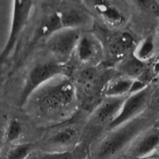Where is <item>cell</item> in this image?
Returning <instances> with one entry per match:
<instances>
[{"label":"cell","instance_id":"1","mask_svg":"<svg viewBox=\"0 0 159 159\" xmlns=\"http://www.w3.org/2000/svg\"><path fill=\"white\" fill-rule=\"evenodd\" d=\"M39 113L44 115L62 113L71 107L76 97L74 84L68 78L58 76L44 84L32 94Z\"/></svg>","mask_w":159,"mask_h":159},{"label":"cell","instance_id":"2","mask_svg":"<svg viewBox=\"0 0 159 159\" xmlns=\"http://www.w3.org/2000/svg\"><path fill=\"white\" fill-rule=\"evenodd\" d=\"M148 123V118L138 116L137 118L112 130V133L100 143L97 149L96 159H108L115 155L133 139H136L138 134L143 132Z\"/></svg>","mask_w":159,"mask_h":159},{"label":"cell","instance_id":"3","mask_svg":"<svg viewBox=\"0 0 159 159\" xmlns=\"http://www.w3.org/2000/svg\"><path fill=\"white\" fill-rule=\"evenodd\" d=\"M63 72L62 66L57 62H45L35 65L30 71L25 85L21 93L20 104L23 105L29 97L41 85L51 81L52 79L60 76Z\"/></svg>","mask_w":159,"mask_h":159},{"label":"cell","instance_id":"4","mask_svg":"<svg viewBox=\"0 0 159 159\" xmlns=\"http://www.w3.org/2000/svg\"><path fill=\"white\" fill-rule=\"evenodd\" d=\"M81 36L78 29H62L48 38L47 48L57 63H65L69 60Z\"/></svg>","mask_w":159,"mask_h":159},{"label":"cell","instance_id":"5","mask_svg":"<svg viewBox=\"0 0 159 159\" xmlns=\"http://www.w3.org/2000/svg\"><path fill=\"white\" fill-rule=\"evenodd\" d=\"M149 96L150 93L148 88H145L137 93L129 94V96L126 97L120 113L109 124V130L112 131L139 116L148 105Z\"/></svg>","mask_w":159,"mask_h":159},{"label":"cell","instance_id":"6","mask_svg":"<svg viewBox=\"0 0 159 159\" xmlns=\"http://www.w3.org/2000/svg\"><path fill=\"white\" fill-rule=\"evenodd\" d=\"M14 3L13 9V18H12V25L10 34L7 39V43L1 53L2 60L5 59L13 50L15 43L18 39V36L21 34L23 29L25 28L26 24L30 18V10H32L33 2L25 1V0H16Z\"/></svg>","mask_w":159,"mask_h":159},{"label":"cell","instance_id":"7","mask_svg":"<svg viewBox=\"0 0 159 159\" xmlns=\"http://www.w3.org/2000/svg\"><path fill=\"white\" fill-rule=\"evenodd\" d=\"M126 99L125 96H115L107 97L103 100L100 106L96 109L94 113V119L98 123H104L109 121V124L117 117L123 107L124 101Z\"/></svg>","mask_w":159,"mask_h":159},{"label":"cell","instance_id":"8","mask_svg":"<svg viewBox=\"0 0 159 159\" xmlns=\"http://www.w3.org/2000/svg\"><path fill=\"white\" fill-rule=\"evenodd\" d=\"M158 146H159V132L154 131V132L148 133L133 146L130 151V156L133 159L146 158Z\"/></svg>","mask_w":159,"mask_h":159},{"label":"cell","instance_id":"9","mask_svg":"<svg viewBox=\"0 0 159 159\" xmlns=\"http://www.w3.org/2000/svg\"><path fill=\"white\" fill-rule=\"evenodd\" d=\"M76 50L80 60L83 62H88L94 57V55L97 52L96 43L91 36L84 34L80 39Z\"/></svg>","mask_w":159,"mask_h":159},{"label":"cell","instance_id":"10","mask_svg":"<svg viewBox=\"0 0 159 159\" xmlns=\"http://www.w3.org/2000/svg\"><path fill=\"white\" fill-rule=\"evenodd\" d=\"M132 84H133V80L130 78L115 80L113 83H111L106 88L105 95L107 97L125 96V94L130 93Z\"/></svg>","mask_w":159,"mask_h":159},{"label":"cell","instance_id":"11","mask_svg":"<svg viewBox=\"0 0 159 159\" xmlns=\"http://www.w3.org/2000/svg\"><path fill=\"white\" fill-rule=\"evenodd\" d=\"M62 29L63 26H62V21H61V13H54L49 17H47L42 22L41 26L39 27V35L50 36Z\"/></svg>","mask_w":159,"mask_h":159},{"label":"cell","instance_id":"12","mask_svg":"<svg viewBox=\"0 0 159 159\" xmlns=\"http://www.w3.org/2000/svg\"><path fill=\"white\" fill-rule=\"evenodd\" d=\"M63 29H78L85 21L84 15L76 9H70L61 13Z\"/></svg>","mask_w":159,"mask_h":159},{"label":"cell","instance_id":"13","mask_svg":"<svg viewBox=\"0 0 159 159\" xmlns=\"http://www.w3.org/2000/svg\"><path fill=\"white\" fill-rule=\"evenodd\" d=\"M133 43V39L131 34L123 33L116 36L114 40L110 43V50L115 55L123 54L128 49H130Z\"/></svg>","mask_w":159,"mask_h":159},{"label":"cell","instance_id":"14","mask_svg":"<svg viewBox=\"0 0 159 159\" xmlns=\"http://www.w3.org/2000/svg\"><path fill=\"white\" fill-rule=\"evenodd\" d=\"M97 11H99V13L102 15V17L106 19L108 22L111 23H119L122 21V15L120 12L112 7L111 5H109L108 2H96L95 4Z\"/></svg>","mask_w":159,"mask_h":159},{"label":"cell","instance_id":"15","mask_svg":"<svg viewBox=\"0 0 159 159\" xmlns=\"http://www.w3.org/2000/svg\"><path fill=\"white\" fill-rule=\"evenodd\" d=\"M121 70L129 77H136L143 71V62L134 55L133 57L124 61L121 65Z\"/></svg>","mask_w":159,"mask_h":159},{"label":"cell","instance_id":"16","mask_svg":"<svg viewBox=\"0 0 159 159\" xmlns=\"http://www.w3.org/2000/svg\"><path fill=\"white\" fill-rule=\"evenodd\" d=\"M77 137V131L73 128H65L54 134L52 143L58 145H66L72 143Z\"/></svg>","mask_w":159,"mask_h":159},{"label":"cell","instance_id":"17","mask_svg":"<svg viewBox=\"0 0 159 159\" xmlns=\"http://www.w3.org/2000/svg\"><path fill=\"white\" fill-rule=\"evenodd\" d=\"M153 50H154L153 39H152V36H148L143 42H140V44L138 46L137 50L134 51V57L140 61L145 60L152 54Z\"/></svg>","mask_w":159,"mask_h":159},{"label":"cell","instance_id":"18","mask_svg":"<svg viewBox=\"0 0 159 159\" xmlns=\"http://www.w3.org/2000/svg\"><path fill=\"white\" fill-rule=\"evenodd\" d=\"M30 151V144H20L14 146L7 154L6 159H25Z\"/></svg>","mask_w":159,"mask_h":159},{"label":"cell","instance_id":"19","mask_svg":"<svg viewBox=\"0 0 159 159\" xmlns=\"http://www.w3.org/2000/svg\"><path fill=\"white\" fill-rule=\"evenodd\" d=\"M22 133V127L18 120L14 119L10 122V124L7 128V132H6V139L8 142H14L18 138L20 137Z\"/></svg>","mask_w":159,"mask_h":159},{"label":"cell","instance_id":"20","mask_svg":"<svg viewBox=\"0 0 159 159\" xmlns=\"http://www.w3.org/2000/svg\"><path fill=\"white\" fill-rule=\"evenodd\" d=\"M145 88H148V85H146L145 83H143L142 81H139V80H134V81H133V84H132V87H131L129 94L137 93H139V91L144 89Z\"/></svg>","mask_w":159,"mask_h":159},{"label":"cell","instance_id":"21","mask_svg":"<svg viewBox=\"0 0 159 159\" xmlns=\"http://www.w3.org/2000/svg\"><path fill=\"white\" fill-rule=\"evenodd\" d=\"M143 159H159V158H143Z\"/></svg>","mask_w":159,"mask_h":159},{"label":"cell","instance_id":"22","mask_svg":"<svg viewBox=\"0 0 159 159\" xmlns=\"http://www.w3.org/2000/svg\"><path fill=\"white\" fill-rule=\"evenodd\" d=\"M157 33H158V34H159V28H158V30H157Z\"/></svg>","mask_w":159,"mask_h":159},{"label":"cell","instance_id":"23","mask_svg":"<svg viewBox=\"0 0 159 159\" xmlns=\"http://www.w3.org/2000/svg\"><path fill=\"white\" fill-rule=\"evenodd\" d=\"M44 159H48V158H44Z\"/></svg>","mask_w":159,"mask_h":159}]
</instances>
